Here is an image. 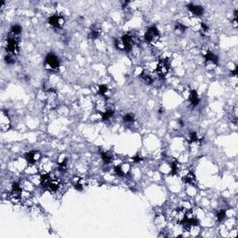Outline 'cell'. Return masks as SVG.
I'll return each mask as SVG.
<instances>
[{
  "label": "cell",
  "instance_id": "1",
  "mask_svg": "<svg viewBox=\"0 0 238 238\" xmlns=\"http://www.w3.org/2000/svg\"><path fill=\"white\" fill-rule=\"evenodd\" d=\"M40 181L42 187L45 190H48L49 192H56L60 186L59 181L54 178H51V176L48 173L41 176Z\"/></svg>",
  "mask_w": 238,
  "mask_h": 238
},
{
  "label": "cell",
  "instance_id": "20",
  "mask_svg": "<svg viewBox=\"0 0 238 238\" xmlns=\"http://www.w3.org/2000/svg\"><path fill=\"white\" fill-rule=\"evenodd\" d=\"M107 92H108V88H107L105 85H101L99 87V89H98V93L102 96V97H105Z\"/></svg>",
  "mask_w": 238,
  "mask_h": 238
},
{
  "label": "cell",
  "instance_id": "13",
  "mask_svg": "<svg viewBox=\"0 0 238 238\" xmlns=\"http://www.w3.org/2000/svg\"><path fill=\"white\" fill-rule=\"evenodd\" d=\"M189 102H190L191 105L194 106V107H195L199 103V97H198V94L195 90L191 91V94L189 96Z\"/></svg>",
  "mask_w": 238,
  "mask_h": 238
},
{
  "label": "cell",
  "instance_id": "11",
  "mask_svg": "<svg viewBox=\"0 0 238 238\" xmlns=\"http://www.w3.org/2000/svg\"><path fill=\"white\" fill-rule=\"evenodd\" d=\"M26 159L29 164H35L40 159V153L36 152H31L26 155Z\"/></svg>",
  "mask_w": 238,
  "mask_h": 238
},
{
  "label": "cell",
  "instance_id": "14",
  "mask_svg": "<svg viewBox=\"0 0 238 238\" xmlns=\"http://www.w3.org/2000/svg\"><path fill=\"white\" fill-rule=\"evenodd\" d=\"M196 181V178H195V175L194 172L192 171H189L186 173V175L183 177V181L186 182V183H190V184H193L194 182H195Z\"/></svg>",
  "mask_w": 238,
  "mask_h": 238
},
{
  "label": "cell",
  "instance_id": "21",
  "mask_svg": "<svg viewBox=\"0 0 238 238\" xmlns=\"http://www.w3.org/2000/svg\"><path fill=\"white\" fill-rule=\"evenodd\" d=\"M198 141H200V139H199V137H198L196 132L190 133V135H189V142L190 143H194V142H196Z\"/></svg>",
  "mask_w": 238,
  "mask_h": 238
},
{
  "label": "cell",
  "instance_id": "29",
  "mask_svg": "<svg viewBox=\"0 0 238 238\" xmlns=\"http://www.w3.org/2000/svg\"><path fill=\"white\" fill-rule=\"evenodd\" d=\"M201 28H202V33L203 34H208L209 33V28L208 25H206L204 22H202V24H201Z\"/></svg>",
  "mask_w": 238,
  "mask_h": 238
},
{
  "label": "cell",
  "instance_id": "8",
  "mask_svg": "<svg viewBox=\"0 0 238 238\" xmlns=\"http://www.w3.org/2000/svg\"><path fill=\"white\" fill-rule=\"evenodd\" d=\"M10 199L14 202L17 203L19 201H21V188L20 187V185L18 183H14L12 185V190L10 194Z\"/></svg>",
  "mask_w": 238,
  "mask_h": 238
},
{
  "label": "cell",
  "instance_id": "10",
  "mask_svg": "<svg viewBox=\"0 0 238 238\" xmlns=\"http://www.w3.org/2000/svg\"><path fill=\"white\" fill-rule=\"evenodd\" d=\"M10 127V121L7 116V114L5 112H1L0 114V127L2 131H7Z\"/></svg>",
  "mask_w": 238,
  "mask_h": 238
},
{
  "label": "cell",
  "instance_id": "18",
  "mask_svg": "<svg viewBox=\"0 0 238 238\" xmlns=\"http://www.w3.org/2000/svg\"><path fill=\"white\" fill-rule=\"evenodd\" d=\"M113 110L112 109H109V110H105L103 112H102V118L103 121H106V120H108L110 119L113 116Z\"/></svg>",
  "mask_w": 238,
  "mask_h": 238
},
{
  "label": "cell",
  "instance_id": "25",
  "mask_svg": "<svg viewBox=\"0 0 238 238\" xmlns=\"http://www.w3.org/2000/svg\"><path fill=\"white\" fill-rule=\"evenodd\" d=\"M114 172H116V174L117 176H119V177H123V176H125V172H124V170L122 169V167L120 166H116V167H114Z\"/></svg>",
  "mask_w": 238,
  "mask_h": 238
},
{
  "label": "cell",
  "instance_id": "24",
  "mask_svg": "<svg viewBox=\"0 0 238 238\" xmlns=\"http://www.w3.org/2000/svg\"><path fill=\"white\" fill-rule=\"evenodd\" d=\"M217 219L219 221H223L226 219V211L224 209L220 210L218 215H217Z\"/></svg>",
  "mask_w": 238,
  "mask_h": 238
},
{
  "label": "cell",
  "instance_id": "22",
  "mask_svg": "<svg viewBox=\"0 0 238 238\" xmlns=\"http://www.w3.org/2000/svg\"><path fill=\"white\" fill-rule=\"evenodd\" d=\"M5 61H6L7 63H9V64L14 63H15V55L7 53V54L6 55V57H5Z\"/></svg>",
  "mask_w": 238,
  "mask_h": 238
},
{
  "label": "cell",
  "instance_id": "30",
  "mask_svg": "<svg viewBox=\"0 0 238 238\" xmlns=\"http://www.w3.org/2000/svg\"><path fill=\"white\" fill-rule=\"evenodd\" d=\"M141 160H142V157L141 156H139V155H135L133 157V161H134V162H141Z\"/></svg>",
  "mask_w": 238,
  "mask_h": 238
},
{
  "label": "cell",
  "instance_id": "9",
  "mask_svg": "<svg viewBox=\"0 0 238 238\" xmlns=\"http://www.w3.org/2000/svg\"><path fill=\"white\" fill-rule=\"evenodd\" d=\"M64 18L61 16V15H52V16L49 17V24L52 25L53 27H56V28H60L64 24Z\"/></svg>",
  "mask_w": 238,
  "mask_h": 238
},
{
  "label": "cell",
  "instance_id": "26",
  "mask_svg": "<svg viewBox=\"0 0 238 238\" xmlns=\"http://www.w3.org/2000/svg\"><path fill=\"white\" fill-rule=\"evenodd\" d=\"M124 121L127 122V123H131V122H134V116L132 114L130 113H127L124 116Z\"/></svg>",
  "mask_w": 238,
  "mask_h": 238
},
{
  "label": "cell",
  "instance_id": "2",
  "mask_svg": "<svg viewBox=\"0 0 238 238\" xmlns=\"http://www.w3.org/2000/svg\"><path fill=\"white\" fill-rule=\"evenodd\" d=\"M116 46L121 50L130 51L134 47V37L129 35H124L116 40Z\"/></svg>",
  "mask_w": 238,
  "mask_h": 238
},
{
  "label": "cell",
  "instance_id": "7",
  "mask_svg": "<svg viewBox=\"0 0 238 238\" xmlns=\"http://www.w3.org/2000/svg\"><path fill=\"white\" fill-rule=\"evenodd\" d=\"M168 71H169V64H168V63L164 59L160 60L158 61V64L156 67L157 74L160 76V77H165V76L167 74Z\"/></svg>",
  "mask_w": 238,
  "mask_h": 238
},
{
  "label": "cell",
  "instance_id": "31",
  "mask_svg": "<svg viewBox=\"0 0 238 238\" xmlns=\"http://www.w3.org/2000/svg\"><path fill=\"white\" fill-rule=\"evenodd\" d=\"M237 70H238V67L235 66L234 70L231 72V75H232V76H236V75H237Z\"/></svg>",
  "mask_w": 238,
  "mask_h": 238
},
{
  "label": "cell",
  "instance_id": "5",
  "mask_svg": "<svg viewBox=\"0 0 238 238\" xmlns=\"http://www.w3.org/2000/svg\"><path fill=\"white\" fill-rule=\"evenodd\" d=\"M205 60H206V66L209 70L214 69L218 64V57L210 50L206 51L205 55Z\"/></svg>",
  "mask_w": 238,
  "mask_h": 238
},
{
  "label": "cell",
  "instance_id": "23",
  "mask_svg": "<svg viewBox=\"0 0 238 238\" xmlns=\"http://www.w3.org/2000/svg\"><path fill=\"white\" fill-rule=\"evenodd\" d=\"M180 171V164L178 162H174L171 164V174L175 175Z\"/></svg>",
  "mask_w": 238,
  "mask_h": 238
},
{
  "label": "cell",
  "instance_id": "17",
  "mask_svg": "<svg viewBox=\"0 0 238 238\" xmlns=\"http://www.w3.org/2000/svg\"><path fill=\"white\" fill-rule=\"evenodd\" d=\"M113 153H111L110 152H105L102 153V159L103 160V162L106 164H110L113 161Z\"/></svg>",
  "mask_w": 238,
  "mask_h": 238
},
{
  "label": "cell",
  "instance_id": "16",
  "mask_svg": "<svg viewBox=\"0 0 238 238\" xmlns=\"http://www.w3.org/2000/svg\"><path fill=\"white\" fill-rule=\"evenodd\" d=\"M99 35H101V29L97 28V27H93V28L90 29L88 36L91 38V39H96V38H98L99 36Z\"/></svg>",
  "mask_w": 238,
  "mask_h": 238
},
{
  "label": "cell",
  "instance_id": "15",
  "mask_svg": "<svg viewBox=\"0 0 238 238\" xmlns=\"http://www.w3.org/2000/svg\"><path fill=\"white\" fill-rule=\"evenodd\" d=\"M141 77L142 78V80L146 83V84H152L153 81V75L149 73V72H146V71H143L141 74Z\"/></svg>",
  "mask_w": 238,
  "mask_h": 238
},
{
  "label": "cell",
  "instance_id": "3",
  "mask_svg": "<svg viewBox=\"0 0 238 238\" xmlns=\"http://www.w3.org/2000/svg\"><path fill=\"white\" fill-rule=\"evenodd\" d=\"M160 33L156 27H150L145 33V40L150 44H155L159 40Z\"/></svg>",
  "mask_w": 238,
  "mask_h": 238
},
{
  "label": "cell",
  "instance_id": "27",
  "mask_svg": "<svg viewBox=\"0 0 238 238\" xmlns=\"http://www.w3.org/2000/svg\"><path fill=\"white\" fill-rule=\"evenodd\" d=\"M175 30L179 31V32H181V33H183L184 31L186 30V27L184 25H182L181 24H176V26H175Z\"/></svg>",
  "mask_w": 238,
  "mask_h": 238
},
{
  "label": "cell",
  "instance_id": "12",
  "mask_svg": "<svg viewBox=\"0 0 238 238\" xmlns=\"http://www.w3.org/2000/svg\"><path fill=\"white\" fill-rule=\"evenodd\" d=\"M188 10L194 15H195V16H200V15H202L204 13V9L201 6H196V5L191 4L188 6Z\"/></svg>",
  "mask_w": 238,
  "mask_h": 238
},
{
  "label": "cell",
  "instance_id": "19",
  "mask_svg": "<svg viewBox=\"0 0 238 238\" xmlns=\"http://www.w3.org/2000/svg\"><path fill=\"white\" fill-rule=\"evenodd\" d=\"M21 26L19 25H14L11 27L10 29V34H11V36H14V37H17L21 35Z\"/></svg>",
  "mask_w": 238,
  "mask_h": 238
},
{
  "label": "cell",
  "instance_id": "6",
  "mask_svg": "<svg viewBox=\"0 0 238 238\" xmlns=\"http://www.w3.org/2000/svg\"><path fill=\"white\" fill-rule=\"evenodd\" d=\"M7 53H10V54H13V55L18 54V52H19V42H18L17 37L10 36L9 38V40H7Z\"/></svg>",
  "mask_w": 238,
  "mask_h": 238
},
{
  "label": "cell",
  "instance_id": "28",
  "mask_svg": "<svg viewBox=\"0 0 238 238\" xmlns=\"http://www.w3.org/2000/svg\"><path fill=\"white\" fill-rule=\"evenodd\" d=\"M74 188L76 190H78V191H82L83 190V183H82V181L80 180L74 183Z\"/></svg>",
  "mask_w": 238,
  "mask_h": 238
},
{
  "label": "cell",
  "instance_id": "4",
  "mask_svg": "<svg viewBox=\"0 0 238 238\" xmlns=\"http://www.w3.org/2000/svg\"><path fill=\"white\" fill-rule=\"evenodd\" d=\"M45 67L48 70H56L60 66V60L54 54H49L45 60Z\"/></svg>",
  "mask_w": 238,
  "mask_h": 238
}]
</instances>
